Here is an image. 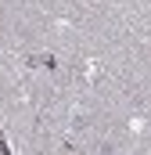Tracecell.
<instances>
[]
</instances>
